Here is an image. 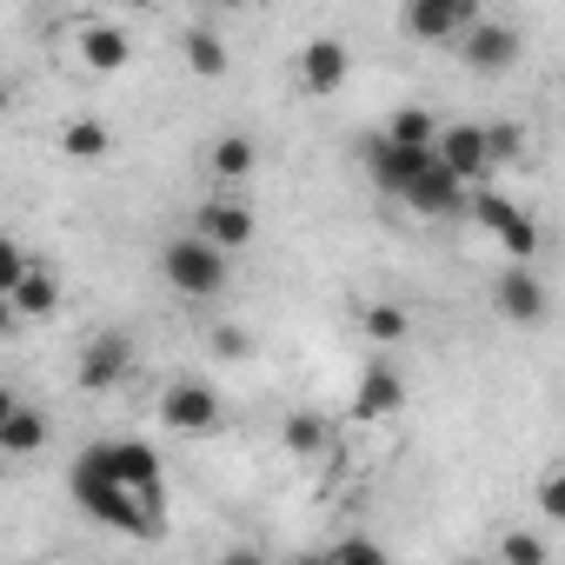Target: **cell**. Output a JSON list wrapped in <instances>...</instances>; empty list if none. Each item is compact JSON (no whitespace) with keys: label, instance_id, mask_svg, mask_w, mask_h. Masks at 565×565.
Masks as SVG:
<instances>
[{"label":"cell","instance_id":"obj_1","mask_svg":"<svg viewBox=\"0 0 565 565\" xmlns=\"http://www.w3.org/2000/svg\"><path fill=\"white\" fill-rule=\"evenodd\" d=\"M67 486H74L87 519H100L127 539H160L167 532V479H114V472H94V466L74 459Z\"/></svg>","mask_w":565,"mask_h":565},{"label":"cell","instance_id":"obj_2","mask_svg":"<svg viewBox=\"0 0 565 565\" xmlns=\"http://www.w3.org/2000/svg\"><path fill=\"white\" fill-rule=\"evenodd\" d=\"M160 273L180 300H220L226 294V246H213L200 233H180V239L160 246Z\"/></svg>","mask_w":565,"mask_h":565},{"label":"cell","instance_id":"obj_3","mask_svg":"<svg viewBox=\"0 0 565 565\" xmlns=\"http://www.w3.org/2000/svg\"><path fill=\"white\" fill-rule=\"evenodd\" d=\"M466 213H472V220H479V226H486L505 253H512V259H532V253H539V220H532L525 206H512L505 193L472 186V193H466Z\"/></svg>","mask_w":565,"mask_h":565},{"label":"cell","instance_id":"obj_4","mask_svg":"<svg viewBox=\"0 0 565 565\" xmlns=\"http://www.w3.org/2000/svg\"><path fill=\"white\" fill-rule=\"evenodd\" d=\"M399 21H406L413 41H426V47H452V41L479 21V0H406Z\"/></svg>","mask_w":565,"mask_h":565},{"label":"cell","instance_id":"obj_5","mask_svg":"<svg viewBox=\"0 0 565 565\" xmlns=\"http://www.w3.org/2000/svg\"><path fill=\"white\" fill-rule=\"evenodd\" d=\"M294 74H300V87L307 94H340L347 81H353V47L340 41V34H313L307 47H300V61H294Z\"/></svg>","mask_w":565,"mask_h":565},{"label":"cell","instance_id":"obj_6","mask_svg":"<svg viewBox=\"0 0 565 565\" xmlns=\"http://www.w3.org/2000/svg\"><path fill=\"white\" fill-rule=\"evenodd\" d=\"M360 160H366V173H373V186L380 193H406L413 186V173L433 160V147H406V140H386V134H366V147H360Z\"/></svg>","mask_w":565,"mask_h":565},{"label":"cell","instance_id":"obj_7","mask_svg":"<svg viewBox=\"0 0 565 565\" xmlns=\"http://www.w3.org/2000/svg\"><path fill=\"white\" fill-rule=\"evenodd\" d=\"M466 193H472V186H466V180H459L452 167L426 160V167L413 173V186H406L399 200H406L413 213H426V220H459V213H466Z\"/></svg>","mask_w":565,"mask_h":565},{"label":"cell","instance_id":"obj_8","mask_svg":"<svg viewBox=\"0 0 565 565\" xmlns=\"http://www.w3.org/2000/svg\"><path fill=\"white\" fill-rule=\"evenodd\" d=\"M160 419H167L173 433H213V426H220V393H213L206 380H167Z\"/></svg>","mask_w":565,"mask_h":565},{"label":"cell","instance_id":"obj_9","mask_svg":"<svg viewBox=\"0 0 565 565\" xmlns=\"http://www.w3.org/2000/svg\"><path fill=\"white\" fill-rule=\"evenodd\" d=\"M433 160H439V167H452L466 186H479V180L492 173V160H486V127H472V120L439 127V134H433Z\"/></svg>","mask_w":565,"mask_h":565},{"label":"cell","instance_id":"obj_10","mask_svg":"<svg viewBox=\"0 0 565 565\" xmlns=\"http://www.w3.org/2000/svg\"><path fill=\"white\" fill-rule=\"evenodd\" d=\"M452 47L466 54L472 74H512V61H519V34H512L505 21H472Z\"/></svg>","mask_w":565,"mask_h":565},{"label":"cell","instance_id":"obj_11","mask_svg":"<svg viewBox=\"0 0 565 565\" xmlns=\"http://www.w3.org/2000/svg\"><path fill=\"white\" fill-rule=\"evenodd\" d=\"M193 233L233 253V246H253V233H259V220H253V206H246V200H233V193H220V200H206V206L193 213Z\"/></svg>","mask_w":565,"mask_h":565},{"label":"cell","instance_id":"obj_12","mask_svg":"<svg viewBox=\"0 0 565 565\" xmlns=\"http://www.w3.org/2000/svg\"><path fill=\"white\" fill-rule=\"evenodd\" d=\"M127 366H134V340L114 327V333H94V340H87V353H81V373H74V380H81L87 393H107V386H120V380H127Z\"/></svg>","mask_w":565,"mask_h":565},{"label":"cell","instance_id":"obj_13","mask_svg":"<svg viewBox=\"0 0 565 565\" xmlns=\"http://www.w3.org/2000/svg\"><path fill=\"white\" fill-rule=\"evenodd\" d=\"M406 406V373L393 360H373L353 386V419H393Z\"/></svg>","mask_w":565,"mask_h":565},{"label":"cell","instance_id":"obj_14","mask_svg":"<svg viewBox=\"0 0 565 565\" xmlns=\"http://www.w3.org/2000/svg\"><path fill=\"white\" fill-rule=\"evenodd\" d=\"M81 466L114 472V479H167V472H160V452L140 446V439H94V446L81 452Z\"/></svg>","mask_w":565,"mask_h":565},{"label":"cell","instance_id":"obj_15","mask_svg":"<svg viewBox=\"0 0 565 565\" xmlns=\"http://www.w3.org/2000/svg\"><path fill=\"white\" fill-rule=\"evenodd\" d=\"M492 300H499V313H505L512 327H539V320H545V287H539L525 266H505V273H499Z\"/></svg>","mask_w":565,"mask_h":565},{"label":"cell","instance_id":"obj_16","mask_svg":"<svg viewBox=\"0 0 565 565\" xmlns=\"http://www.w3.org/2000/svg\"><path fill=\"white\" fill-rule=\"evenodd\" d=\"M8 307H14V320H41V313H54V307H61V279H54L47 266L28 259V273L8 287Z\"/></svg>","mask_w":565,"mask_h":565},{"label":"cell","instance_id":"obj_17","mask_svg":"<svg viewBox=\"0 0 565 565\" xmlns=\"http://www.w3.org/2000/svg\"><path fill=\"white\" fill-rule=\"evenodd\" d=\"M47 439H54V426H47L41 406H14L8 419H0V452H8V459H34Z\"/></svg>","mask_w":565,"mask_h":565},{"label":"cell","instance_id":"obj_18","mask_svg":"<svg viewBox=\"0 0 565 565\" xmlns=\"http://www.w3.org/2000/svg\"><path fill=\"white\" fill-rule=\"evenodd\" d=\"M81 61H87L94 74H120V67L134 61V41H127V28H114V21H94V28L81 34Z\"/></svg>","mask_w":565,"mask_h":565},{"label":"cell","instance_id":"obj_19","mask_svg":"<svg viewBox=\"0 0 565 565\" xmlns=\"http://www.w3.org/2000/svg\"><path fill=\"white\" fill-rule=\"evenodd\" d=\"M253 167H259V147H253L246 134H220V140H213V173H220L226 186L253 180Z\"/></svg>","mask_w":565,"mask_h":565},{"label":"cell","instance_id":"obj_20","mask_svg":"<svg viewBox=\"0 0 565 565\" xmlns=\"http://www.w3.org/2000/svg\"><path fill=\"white\" fill-rule=\"evenodd\" d=\"M180 54H186V67H193L200 81H220V74H226V47H220V34H206V28H193V34L180 41Z\"/></svg>","mask_w":565,"mask_h":565},{"label":"cell","instance_id":"obj_21","mask_svg":"<svg viewBox=\"0 0 565 565\" xmlns=\"http://www.w3.org/2000/svg\"><path fill=\"white\" fill-rule=\"evenodd\" d=\"M406 333H413L406 307H393V300H373V307H366V340H373V347H399Z\"/></svg>","mask_w":565,"mask_h":565},{"label":"cell","instance_id":"obj_22","mask_svg":"<svg viewBox=\"0 0 565 565\" xmlns=\"http://www.w3.org/2000/svg\"><path fill=\"white\" fill-rule=\"evenodd\" d=\"M279 439H287V452H300V459H320V452H327V419L294 413L287 426H279Z\"/></svg>","mask_w":565,"mask_h":565},{"label":"cell","instance_id":"obj_23","mask_svg":"<svg viewBox=\"0 0 565 565\" xmlns=\"http://www.w3.org/2000/svg\"><path fill=\"white\" fill-rule=\"evenodd\" d=\"M386 140H406V147H433V134H439V120L426 114V107H399L386 127H380Z\"/></svg>","mask_w":565,"mask_h":565},{"label":"cell","instance_id":"obj_24","mask_svg":"<svg viewBox=\"0 0 565 565\" xmlns=\"http://www.w3.org/2000/svg\"><path fill=\"white\" fill-rule=\"evenodd\" d=\"M61 147H67V160H100L114 140H107L100 120H67V127H61Z\"/></svg>","mask_w":565,"mask_h":565},{"label":"cell","instance_id":"obj_25","mask_svg":"<svg viewBox=\"0 0 565 565\" xmlns=\"http://www.w3.org/2000/svg\"><path fill=\"white\" fill-rule=\"evenodd\" d=\"M519 140H525V134H519L512 120H499V127H486V160H492V167H505V160H519Z\"/></svg>","mask_w":565,"mask_h":565},{"label":"cell","instance_id":"obj_26","mask_svg":"<svg viewBox=\"0 0 565 565\" xmlns=\"http://www.w3.org/2000/svg\"><path fill=\"white\" fill-rule=\"evenodd\" d=\"M512 565H545V539H532V532H505V545H499Z\"/></svg>","mask_w":565,"mask_h":565},{"label":"cell","instance_id":"obj_27","mask_svg":"<svg viewBox=\"0 0 565 565\" xmlns=\"http://www.w3.org/2000/svg\"><path fill=\"white\" fill-rule=\"evenodd\" d=\"M213 353H220V360H246V353H253L246 327H213Z\"/></svg>","mask_w":565,"mask_h":565},{"label":"cell","instance_id":"obj_28","mask_svg":"<svg viewBox=\"0 0 565 565\" xmlns=\"http://www.w3.org/2000/svg\"><path fill=\"white\" fill-rule=\"evenodd\" d=\"M21 273H28V253H21L14 239H0V294H8L14 279H21Z\"/></svg>","mask_w":565,"mask_h":565},{"label":"cell","instance_id":"obj_29","mask_svg":"<svg viewBox=\"0 0 565 565\" xmlns=\"http://www.w3.org/2000/svg\"><path fill=\"white\" fill-rule=\"evenodd\" d=\"M539 512H545V519H565V479H558V472H545V486H539Z\"/></svg>","mask_w":565,"mask_h":565},{"label":"cell","instance_id":"obj_30","mask_svg":"<svg viewBox=\"0 0 565 565\" xmlns=\"http://www.w3.org/2000/svg\"><path fill=\"white\" fill-rule=\"evenodd\" d=\"M333 558H386V545H373V539H340Z\"/></svg>","mask_w":565,"mask_h":565},{"label":"cell","instance_id":"obj_31","mask_svg":"<svg viewBox=\"0 0 565 565\" xmlns=\"http://www.w3.org/2000/svg\"><path fill=\"white\" fill-rule=\"evenodd\" d=\"M14 406H21V393H14V386H0V419H8Z\"/></svg>","mask_w":565,"mask_h":565},{"label":"cell","instance_id":"obj_32","mask_svg":"<svg viewBox=\"0 0 565 565\" xmlns=\"http://www.w3.org/2000/svg\"><path fill=\"white\" fill-rule=\"evenodd\" d=\"M14 327V307H8V294H0V333H8Z\"/></svg>","mask_w":565,"mask_h":565},{"label":"cell","instance_id":"obj_33","mask_svg":"<svg viewBox=\"0 0 565 565\" xmlns=\"http://www.w3.org/2000/svg\"><path fill=\"white\" fill-rule=\"evenodd\" d=\"M8 100H14V94H8V81H0V114H8Z\"/></svg>","mask_w":565,"mask_h":565},{"label":"cell","instance_id":"obj_34","mask_svg":"<svg viewBox=\"0 0 565 565\" xmlns=\"http://www.w3.org/2000/svg\"><path fill=\"white\" fill-rule=\"evenodd\" d=\"M120 8H153V0H120Z\"/></svg>","mask_w":565,"mask_h":565},{"label":"cell","instance_id":"obj_35","mask_svg":"<svg viewBox=\"0 0 565 565\" xmlns=\"http://www.w3.org/2000/svg\"><path fill=\"white\" fill-rule=\"evenodd\" d=\"M220 8H246V0H220Z\"/></svg>","mask_w":565,"mask_h":565}]
</instances>
